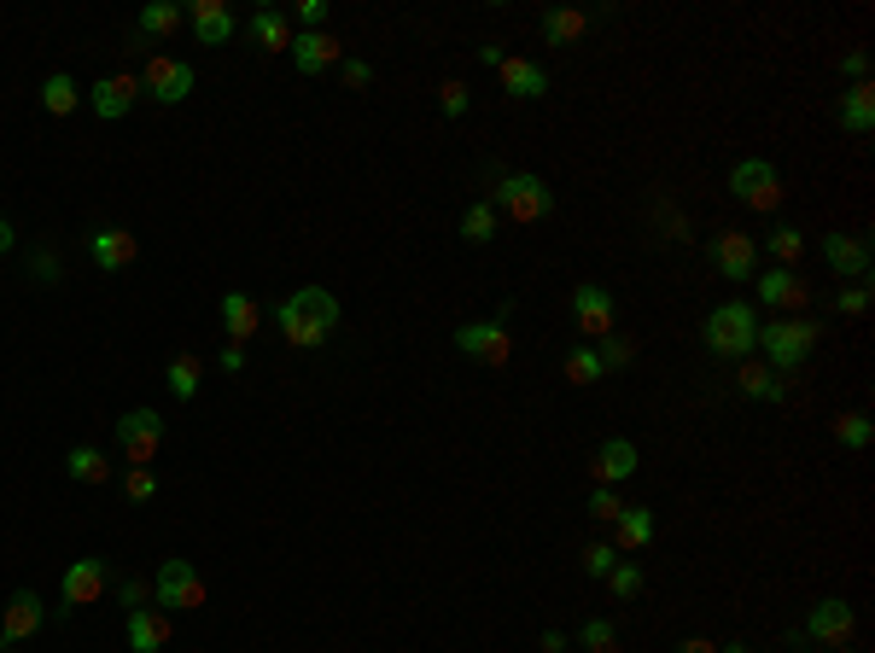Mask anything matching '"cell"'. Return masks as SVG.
Segmentation results:
<instances>
[{
    "mask_svg": "<svg viewBox=\"0 0 875 653\" xmlns=\"http://www.w3.org/2000/svg\"><path fill=\"white\" fill-rule=\"evenodd\" d=\"M333 327H339V298L327 287H298L280 298V339L298 344V350H315L333 339Z\"/></svg>",
    "mask_w": 875,
    "mask_h": 653,
    "instance_id": "cell-1",
    "label": "cell"
},
{
    "mask_svg": "<svg viewBox=\"0 0 875 653\" xmlns=\"http://www.w3.org/2000/svg\"><path fill=\"white\" fill-rule=\"evenodd\" d=\"M759 310L753 304H742V298H735V304H718L712 315H706V350H712V356H735V362H747L753 356V344H759Z\"/></svg>",
    "mask_w": 875,
    "mask_h": 653,
    "instance_id": "cell-2",
    "label": "cell"
},
{
    "mask_svg": "<svg viewBox=\"0 0 875 653\" xmlns=\"http://www.w3.org/2000/svg\"><path fill=\"white\" fill-rule=\"evenodd\" d=\"M496 216H514V222H543V216L554 210V193H549V181L543 176H531V170H514V176H502L496 181Z\"/></svg>",
    "mask_w": 875,
    "mask_h": 653,
    "instance_id": "cell-3",
    "label": "cell"
},
{
    "mask_svg": "<svg viewBox=\"0 0 875 653\" xmlns=\"http://www.w3.org/2000/svg\"><path fill=\"white\" fill-rule=\"evenodd\" d=\"M759 344H765V362L777 367V374H794V367L812 356V344H817V322H805V315H782V322L759 327Z\"/></svg>",
    "mask_w": 875,
    "mask_h": 653,
    "instance_id": "cell-4",
    "label": "cell"
},
{
    "mask_svg": "<svg viewBox=\"0 0 875 653\" xmlns=\"http://www.w3.org/2000/svg\"><path fill=\"white\" fill-rule=\"evenodd\" d=\"M508 315H514V304H502L491 322H467V327H456V350H462V356H474V362H484V367H508V356H514Z\"/></svg>",
    "mask_w": 875,
    "mask_h": 653,
    "instance_id": "cell-5",
    "label": "cell"
},
{
    "mask_svg": "<svg viewBox=\"0 0 875 653\" xmlns=\"http://www.w3.org/2000/svg\"><path fill=\"white\" fill-rule=\"evenodd\" d=\"M158 444H164V414H158V409H129V414H117V449H123L129 467H153Z\"/></svg>",
    "mask_w": 875,
    "mask_h": 653,
    "instance_id": "cell-6",
    "label": "cell"
},
{
    "mask_svg": "<svg viewBox=\"0 0 875 653\" xmlns=\"http://www.w3.org/2000/svg\"><path fill=\"white\" fill-rule=\"evenodd\" d=\"M852 625H858V613H852V601H840V595H829V601H817L812 613H805V625L800 630H788V642H823V648H840L852 636Z\"/></svg>",
    "mask_w": 875,
    "mask_h": 653,
    "instance_id": "cell-7",
    "label": "cell"
},
{
    "mask_svg": "<svg viewBox=\"0 0 875 653\" xmlns=\"http://www.w3.org/2000/svg\"><path fill=\"white\" fill-rule=\"evenodd\" d=\"M153 601H158V607H170V613L205 607V578H199V566L193 560H164L158 578H153Z\"/></svg>",
    "mask_w": 875,
    "mask_h": 653,
    "instance_id": "cell-8",
    "label": "cell"
},
{
    "mask_svg": "<svg viewBox=\"0 0 875 653\" xmlns=\"http://www.w3.org/2000/svg\"><path fill=\"white\" fill-rule=\"evenodd\" d=\"M730 193L742 198L747 210H777V205H782V176H777V164L742 158V164L730 170Z\"/></svg>",
    "mask_w": 875,
    "mask_h": 653,
    "instance_id": "cell-9",
    "label": "cell"
},
{
    "mask_svg": "<svg viewBox=\"0 0 875 653\" xmlns=\"http://www.w3.org/2000/svg\"><path fill=\"white\" fill-rule=\"evenodd\" d=\"M111 590V560H99V555H88V560H71L64 566V583H59V595H64V607L59 613H71V607H94L99 595Z\"/></svg>",
    "mask_w": 875,
    "mask_h": 653,
    "instance_id": "cell-10",
    "label": "cell"
},
{
    "mask_svg": "<svg viewBox=\"0 0 875 653\" xmlns=\"http://www.w3.org/2000/svg\"><path fill=\"white\" fill-rule=\"evenodd\" d=\"M193 64L188 59H170V53H153L146 59V94L158 99V106H181V99L193 94Z\"/></svg>",
    "mask_w": 875,
    "mask_h": 653,
    "instance_id": "cell-11",
    "label": "cell"
},
{
    "mask_svg": "<svg viewBox=\"0 0 875 653\" xmlns=\"http://www.w3.org/2000/svg\"><path fill=\"white\" fill-rule=\"evenodd\" d=\"M706 251H712V263H718L723 280H753V269H759V245H753L742 228H718Z\"/></svg>",
    "mask_w": 875,
    "mask_h": 653,
    "instance_id": "cell-12",
    "label": "cell"
},
{
    "mask_svg": "<svg viewBox=\"0 0 875 653\" xmlns=\"http://www.w3.org/2000/svg\"><path fill=\"white\" fill-rule=\"evenodd\" d=\"M47 625V601L36 595V590H19L7 601V613H0V648H19V642H29Z\"/></svg>",
    "mask_w": 875,
    "mask_h": 653,
    "instance_id": "cell-13",
    "label": "cell"
},
{
    "mask_svg": "<svg viewBox=\"0 0 875 653\" xmlns=\"http://www.w3.org/2000/svg\"><path fill=\"white\" fill-rule=\"evenodd\" d=\"M613 298H608V287H590V280H584L578 292H572V327L584 332V339H608L613 332Z\"/></svg>",
    "mask_w": 875,
    "mask_h": 653,
    "instance_id": "cell-14",
    "label": "cell"
},
{
    "mask_svg": "<svg viewBox=\"0 0 875 653\" xmlns=\"http://www.w3.org/2000/svg\"><path fill=\"white\" fill-rule=\"evenodd\" d=\"M823 263L847 280H864L870 275V240L864 233H829V240H823Z\"/></svg>",
    "mask_w": 875,
    "mask_h": 653,
    "instance_id": "cell-15",
    "label": "cell"
},
{
    "mask_svg": "<svg viewBox=\"0 0 875 653\" xmlns=\"http://www.w3.org/2000/svg\"><path fill=\"white\" fill-rule=\"evenodd\" d=\"M88 251H94L99 269L117 275V269H129V263L141 257V240H134L129 228H94V233H88Z\"/></svg>",
    "mask_w": 875,
    "mask_h": 653,
    "instance_id": "cell-16",
    "label": "cell"
},
{
    "mask_svg": "<svg viewBox=\"0 0 875 653\" xmlns=\"http://www.w3.org/2000/svg\"><path fill=\"white\" fill-rule=\"evenodd\" d=\"M753 280H759V304H770V310H800L805 298H812L794 269H765V275H753Z\"/></svg>",
    "mask_w": 875,
    "mask_h": 653,
    "instance_id": "cell-17",
    "label": "cell"
},
{
    "mask_svg": "<svg viewBox=\"0 0 875 653\" xmlns=\"http://www.w3.org/2000/svg\"><path fill=\"white\" fill-rule=\"evenodd\" d=\"M188 24H193V36L205 41V47H223L233 36V12L223 7V0H193L188 7Z\"/></svg>",
    "mask_w": 875,
    "mask_h": 653,
    "instance_id": "cell-18",
    "label": "cell"
},
{
    "mask_svg": "<svg viewBox=\"0 0 875 653\" xmlns=\"http://www.w3.org/2000/svg\"><path fill=\"white\" fill-rule=\"evenodd\" d=\"M123 630H129V648H134V653H164V648H170V618L153 613V607H134Z\"/></svg>",
    "mask_w": 875,
    "mask_h": 653,
    "instance_id": "cell-19",
    "label": "cell"
},
{
    "mask_svg": "<svg viewBox=\"0 0 875 653\" xmlns=\"http://www.w3.org/2000/svg\"><path fill=\"white\" fill-rule=\"evenodd\" d=\"M292 64L304 76H322L327 64H339V41L322 36V29H304V36H292Z\"/></svg>",
    "mask_w": 875,
    "mask_h": 653,
    "instance_id": "cell-20",
    "label": "cell"
},
{
    "mask_svg": "<svg viewBox=\"0 0 875 653\" xmlns=\"http://www.w3.org/2000/svg\"><path fill=\"white\" fill-rule=\"evenodd\" d=\"M134 99H141V82H134V76H106V82H94V117H106V123L129 117Z\"/></svg>",
    "mask_w": 875,
    "mask_h": 653,
    "instance_id": "cell-21",
    "label": "cell"
},
{
    "mask_svg": "<svg viewBox=\"0 0 875 653\" xmlns=\"http://www.w3.org/2000/svg\"><path fill=\"white\" fill-rule=\"evenodd\" d=\"M496 71H502V88H508L514 99H543L549 94V71L531 64V59H502Z\"/></svg>",
    "mask_w": 875,
    "mask_h": 653,
    "instance_id": "cell-22",
    "label": "cell"
},
{
    "mask_svg": "<svg viewBox=\"0 0 875 653\" xmlns=\"http://www.w3.org/2000/svg\"><path fill=\"white\" fill-rule=\"evenodd\" d=\"M590 473H596L601 484H625V479L636 473V444H631V438H608V444L596 449V467H590Z\"/></svg>",
    "mask_w": 875,
    "mask_h": 653,
    "instance_id": "cell-23",
    "label": "cell"
},
{
    "mask_svg": "<svg viewBox=\"0 0 875 653\" xmlns=\"http://www.w3.org/2000/svg\"><path fill=\"white\" fill-rule=\"evenodd\" d=\"M223 322H228V344H245L251 332H257V322H263L257 298L251 292H223Z\"/></svg>",
    "mask_w": 875,
    "mask_h": 653,
    "instance_id": "cell-24",
    "label": "cell"
},
{
    "mask_svg": "<svg viewBox=\"0 0 875 653\" xmlns=\"http://www.w3.org/2000/svg\"><path fill=\"white\" fill-rule=\"evenodd\" d=\"M735 385H742V397H759V403H782V397H788V379L770 362H742Z\"/></svg>",
    "mask_w": 875,
    "mask_h": 653,
    "instance_id": "cell-25",
    "label": "cell"
},
{
    "mask_svg": "<svg viewBox=\"0 0 875 653\" xmlns=\"http://www.w3.org/2000/svg\"><path fill=\"white\" fill-rule=\"evenodd\" d=\"M840 129H852V135H870L875 129V88L870 82H852V88L840 94Z\"/></svg>",
    "mask_w": 875,
    "mask_h": 653,
    "instance_id": "cell-26",
    "label": "cell"
},
{
    "mask_svg": "<svg viewBox=\"0 0 875 653\" xmlns=\"http://www.w3.org/2000/svg\"><path fill=\"white\" fill-rule=\"evenodd\" d=\"M251 36H257L263 53H292V24H286V12H275V7L251 12Z\"/></svg>",
    "mask_w": 875,
    "mask_h": 653,
    "instance_id": "cell-27",
    "label": "cell"
},
{
    "mask_svg": "<svg viewBox=\"0 0 875 653\" xmlns=\"http://www.w3.org/2000/svg\"><path fill=\"white\" fill-rule=\"evenodd\" d=\"M584 29H590V19H584V12H572V7H549V12H543V41H549V47H572Z\"/></svg>",
    "mask_w": 875,
    "mask_h": 653,
    "instance_id": "cell-28",
    "label": "cell"
},
{
    "mask_svg": "<svg viewBox=\"0 0 875 653\" xmlns=\"http://www.w3.org/2000/svg\"><path fill=\"white\" fill-rule=\"evenodd\" d=\"M181 19H188L181 0H153V7H141V36L164 41V36H176V29H181Z\"/></svg>",
    "mask_w": 875,
    "mask_h": 653,
    "instance_id": "cell-29",
    "label": "cell"
},
{
    "mask_svg": "<svg viewBox=\"0 0 875 653\" xmlns=\"http://www.w3.org/2000/svg\"><path fill=\"white\" fill-rule=\"evenodd\" d=\"M462 240L467 245H491L496 240V205L491 198H474V205L462 210Z\"/></svg>",
    "mask_w": 875,
    "mask_h": 653,
    "instance_id": "cell-30",
    "label": "cell"
},
{
    "mask_svg": "<svg viewBox=\"0 0 875 653\" xmlns=\"http://www.w3.org/2000/svg\"><path fill=\"white\" fill-rule=\"evenodd\" d=\"M64 473H71L76 484H106V479H111V467H106V456H99L94 444H76L71 456H64Z\"/></svg>",
    "mask_w": 875,
    "mask_h": 653,
    "instance_id": "cell-31",
    "label": "cell"
},
{
    "mask_svg": "<svg viewBox=\"0 0 875 653\" xmlns=\"http://www.w3.org/2000/svg\"><path fill=\"white\" fill-rule=\"evenodd\" d=\"M41 106L53 111V117H71L76 106H82V94H76V76H64V71H53L41 82Z\"/></svg>",
    "mask_w": 875,
    "mask_h": 653,
    "instance_id": "cell-32",
    "label": "cell"
},
{
    "mask_svg": "<svg viewBox=\"0 0 875 653\" xmlns=\"http://www.w3.org/2000/svg\"><path fill=\"white\" fill-rule=\"evenodd\" d=\"M613 531H619V548L654 543V508H625V513L613 519Z\"/></svg>",
    "mask_w": 875,
    "mask_h": 653,
    "instance_id": "cell-33",
    "label": "cell"
},
{
    "mask_svg": "<svg viewBox=\"0 0 875 653\" xmlns=\"http://www.w3.org/2000/svg\"><path fill=\"white\" fill-rule=\"evenodd\" d=\"M561 374H566L572 385H596L601 374H608V367H601V356H596V344H578V350H566Z\"/></svg>",
    "mask_w": 875,
    "mask_h": 653,
    "instance_id": "cell-34",
    "label": "cell"
},
{
    "mask_svg": "<svg viewBox=\"0 0 875 653\" xmlns=\"http://www.w3.org/2000/svg\"><path fill=\"white\" fill-rule=\"evenodd\" d=\"M164 385H170L181 403H193V397H199V356H170V367H164Z\"/></svg>",
    "mask_w": 875,
    "mask_h": 653,
    "instance_id": "cell-35",
    "label": "cell"
},
{
    "mask_svg": "<svg viewBox=\"0 0 875 653\" xmlns=\"http://www.w3.org/2000/svg\"><path fill=\"white\" fill-rule=\"evenodd\" d=\"M770 257H777V269L805 257V233L800 228H770Z\"/></svg>",
    "mask_w": 875,
    "mask_h": 653,
    "instance_id": "cell-36",
    "label": "cell"
},
{
    "mask_svg": "<svg viewBox=\"0 0 875 653\" xmlns=\"http://www.w3.org/2000/svg\"><path fill=\"white\" fill-rule=\"evenodd\" d=\"M835 438L847 444V449H870V438H875L870 414H840V421H835Z\"/></svg>",
    "mask_w": 875,
    "mask_h": 653,
    "instance_id": "cell-37",
    "label": "cell"
},
{
    "mask_svg": "<svg viewBox=\"0 0 875 653\" xmlns=\"http://www.w3.org/2000/svg\"><path fill=\"white\" fill-rule=\"evenodd\" d=\"M578 642L590 648V653H619V630L608 625V618H590V625L578 630Z\"/></svg>",
    "mask_w": 875,
    "mask_h": 653,
    "instance_id": "cell-38",
    "label": "cell"
},
{
    "mask_svg": "<svg viewBox=\"0 0 875 653\" xmlns=\"http://www.w3.org/2000/svg\"><path fill=\"white\" fill-rule=\"evenodd\" d=\"M123 496L129 501H153L158 496V473H153V467H129V473H123Z\"/></svg>",
    "mask_w": 875,
    "mask_h": 653,
    "instance_id": "cell-39",
    "label": "cell"
},
{
    "mask_svg": "<svg viewBox=\"0 0 875 653\" xmlns=\"http://www.w3.org/2000/svg\"><path fill=\"white\" fill-rule=\"evenodd\" d=\"M608 583H613V595H619V601H636V595H643V572H636L631 560H613Z\"/></svg>",
    "mask_w": 875,
    "mask_h": 653,
    "instance_id": "cell-40",
    "label": "cell"
},
{
    "mask_svg": "<svg viewBox=\"0 0 875 653\" xmlns=\"http://www.w3.org/2000/svg\"><path fill=\"white\" fill-rule=\"evenodd\" d=\"M613 560H619L613 543H590V548H584V578H608Z\"/></svg>",
    "mask_w": 875,
    "mask_h": 653,
    "instance_id": "cell-41",
    "label": "cell"
},
{
    "mask_svg": "<svg viewBox=\"0 0 875 653\" xmlns=\"http://www.w3.org/2000/svg\"><path fill=\"white\" fill-rule=\"evenodd\" d=\"M596 356H601V367L613 374V367H625V362L636 356V350H631V339H619V332H608V339L596 344Z\"/></svg>",
    "mask_w": 875,
    "mask_h": 653,
    "instance_id": "cell-42",
    "label": "cell"
},
{
    "mask_svg": "<svg viewBox=\"0 0 875 653\" xmlns=\"http://www.w3.org/2000/svg\"><path fill=\"white\" fill-rule=\"evenodd\" d=\"M467 99H474V94H467V82H444V88H438V111H444V117H467Z\"/></svg>",
    "mask_w": 875,
    "mask_h": 653,
    "instance_id": "cell-43",
    "label": "cell"
},
{
    "mask_svg": "<svg viewBox=\"0 0 875 653\" xmlns=\"http://www.w3.org/2000/svg\"><path fill=\"white\" fill-rule=\"evenodd\" d=\"M835 310H840V315H870V287H864V280H858V287L835 292Z\"/></svg>",
    "mask_w": 875,
    "mask_h": 653,
    "instance_id": "cell-44",
    "label": "cell"
},
{
    "mask_svg": "<svg viewBox=\"0 0 875 653\" xmlns=\"http://www.w3.org/2000/svg\"><path fill=\"white\" fill-rule=\"evenodd\" d=\"M590 513H596V519H608V525H613L619 513H625V501H619V491H613V484H601V491L590 496Z\"/></svg>",
    "mask_w": 875,
    "mask_h": 653,
    "instance_id": "cell-45",
    "label": "cell"
},
{
    "mask_svg": "<svg viewBox=\"0 0 875 653\" xmlns=\"http://www.w3.org/2000/svg\"><path fill=\"white\" fill-rule=\"evenodd\" d=\"M146 595H153V583H141V578H117V601L134 613V607H146Z\"/></svg>",
    "mask_w": 875,
    "mask_h": 653,
    "instance_id": "cell-46",
    "label": "cell"
},
{
    "mask_svg": "<svg viewBox=\"0 0 875 653\" xmlns=\"http://www.w3.org/2000/svg\"><path fill=\"white\" fill-rule=\"evenodd\" d=\"M339 76H345V88H368V82H374V64H362V59H339Z\"/></svg>",
    "mask_w": 875,
    "mask_h": 653,
    "instance_id": "cell-47",
    "label": "cell"
},
{
    "mask_svg": "<svg viewBox=\"0 0 875 653\" xmlns=\"http://www.w3.org/2000/svg\"><path fill=\"white\" fill-rule=\"evenodd\" d=\"M29 275H36L41 287H53V280H59V257H53V251H36V257H29Z\"/></svg>",
    "mask_w": 875,
    "mask_h": 653,
    "instance_id": "cell-48",
    "label": "cell"
},
{
    "mask_svg": "<svg viewBox=\"0 0 875 653\" xmlns=\"http://www.w3.org/2000/svg\"><path fill=\"white\" fill-rule=\"evenodd\" d=\"M298 24H304V29H322V24H327V7H322V0H298Z\"/></svg>",
    "mask_w": 875,
    "mask_h": 653,
    "instance_id": "cell-49",
    "label": "cell"
},
{
    "mask_svg": "<svg viewBox=\"0 0 875 653\" xmlns=\"http://www.w3.org/2000/svg\"><path fill=\"white\" fill-rule=\"evenodd\" d=\"M840 71H847L852 82H870V53H858V47H852V53L840 59Z\"/></svg>",
    "mask_w": 875,
    "mask_h": 653,
    "instance_id": "cell-50",
    "label": "cell"
},
{
    "mask_svg": "<svg viewBox=\"0 0 875 653\" xmlns=\"http://www.w3.org/2000/svg\"><path fill=\"white\" fill-rule=\"evenodd\" d=\"M216 362H223V374H245V344H228Z\"/></svg>",
    "mask_w": 875,
    "mask_h": 653,
    "instance_id": "cell-51",
    "label": "cell"
},
{
    "mask_svg": "<svg viewBox=\"0 0 875 653\" xmlns=\"http://www.w3.org/2000/svg\"><path fill=\"white\" fill-rule=\"evenodd\" d=\"M537 648H543V653H566V636H561V630H543V636H537Z\"/></svg>",
    "mask_w": 875,
    "mask_h": 653,
    "instance_id": "cell-52",
    "label": "cell"
},
{
    "mask_svg": "<svg viewBox=\"0 0 875 653\" xmlns=\"http://www.w3.org/2000/svg\"><path fill=\"white\" fill-rule=\"evenodd\" d=\"M678 653H718V648L706 642V636H688V642H678Z\"/></svg>",
    "mask_w": 875,
    "mask_h": 653,
    "instance_id": "cell-53",
    "label": "cell"
},
{
    "mask_svg": "<svg viewBox=\"0 0 875 653\" xmlns=\"http://www.w3.org/2000/svg\"><path fill=\"white\" fill-rule=\"evenodd\" d=\"M479 59H484V64H491V71H496V64H502V59H508V53H502V47H496V41H484V47H479Z\"/></svg>",
    "mask_w": 875,
    "mask_h": 653,
    "instance_id": "cell-54",
    "label": "cell"
},
{
    "mask_svg": "<svg viewBox=\"0 0 875 653\" xmlns=\"http://www.w3.org/2000/svg\"><path fill=\"white\" fill-rule=\"evenodd\" d=\"M12 240H19V233H12V222L0 216V251H12Z\"/></svg>",
    "mask_w": 875,
    "mask_h": 653,
    "instance_id": "cell-55",
    "label": "cell"
},
{
    "mask_svg": "<svg viewBox=\"0 0 875 653\" xmlns=\"http://www.w3.org/2000/svg\"><path fill=\"white\" fill-rule=\"evenodd\" d=\"M718 653H753L747 642H730V648H718Z\"/></svg>",
    "mask_w": 875,
    "mask_h": 653,
    "instance_id": "cell-56",
    "label": "cell"
},
{
    "mask_svg": "<svg viewBox=\"0 0 875 653\" xmlns=\"http://www.w3.org/2000/svg\"><path fill=\"white\" fill-rule=\"evenodd\" d=\"M0 653H19V648H0Z\"/></svg>",
    "mask_w": 875,
    "mask_h": 653,
    "instance_id": "cell-57",
    "label": "cell"
}]
</instances>
